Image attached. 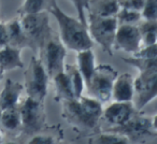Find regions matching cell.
Returning <instances> with one entry per match:
<instances>
[{"instance_id": "obj_1", "label": "cell", "mask_w": 157, "mask_h": 144, "mask_svg": "<svg viewBox=\"0 0 157 144\" xmlns=\"http://www.w3.org/2000/svg\"><path fill=\"white\" fill-rule=\"evenodd\" d=\"M50 13L56 20L59 28V39L66 48L80 52L93 47L92 38L88 33L87 26L61 10L56 0H53L48 9Z\"/></svg>"}, {"instance_id": "obj_2", "label": "cell", "mask_w": 157, "mask_h": 144, "mask_svg": "<svg viewBox=\"0 0 157 144\" xmlns=\"http://www.w3.org/2000/svg\"><path fill=\"white\" fill-rule=\"evenodd\" d=\"M63 114L71 124L81 128L93 129L101 120L102 103L90 96L63 101Z\"/></svg>"}, {"instance_id": "obj_3", "label": "cell", "mask_w": 157, "mask_h": 144, "mask_svg": "<svg viewBox=\"0 0 157 144\" xmlns=\"http://www.w3.org/2000/svg\"><path fill=\"white\" fill-rule=\"evenodd\" d=\"M117 75V71L112 66L107 63L96 66L94 73L86 85L88 96L101 103L110 101L113 83Z\"/></svg>"}, {"instance_id": "obj_4", "label": "cell", "mask_w": 157, "mask_h": 144, "mask_svg": "<svg viewBox=\"0 0 157 144\" xmlns=\"http://www.w3.org/2000/svg\"><path fill=\"white\" fill-rule=\"evenodd\" d=\"M87 29L93 42H96L101 46L103 52L111 56L114 48V39H115L117 21L116 17H97L88 15Z\"/></svg>"}, {"instance_id": "obj_5", "label": "cell", "mask_w": 157, "mask_h": 144, "mask_svg": "<svg viewBox=\"0 0 157 144\" xmlns=\"http://www.w3.org/2000/svg\"><path fill=\"white\" fill-rule=\"evenodd\" d=\"M105 131L117 132L127 137L131 143L144 141L151 137H156V116H145V115H135L124 125L116 128L107 129Z\"/></svg>"}, {"instance_id": "obj_6", "label": "cell", "mask_w": 157, "mask_h": 144, "mask_svg": "<svg viewBox=\"0 0 157 144\" xmlns=\"http://www.w3.org/2000/svg\"><path fill=\"white\" fill-rule=\"evenodd\" d=\"M48 78L43 63L40 58L33 57L25 72V88L29 98L43 102L48 95Z\"/></svg>"}, {"instance_id": "obj_7", "label": "cell", "mask_w": 157, "mask_h": 144, "mask_svg": "<svg viewBox=\"0 0 157 144\" xmlns=\"http://www.w3.org/2000/svg\"><path fill=\"white\" fill-rule=\"evenodd\" d=\"M18 20L31 47H41L44 41L51 35L48 15L44 12H39L35 14L20 15Z\"/></svg>"}, {"instance_id": "obj_8", "label": "cell", "mask_w": 157, "mask_h": 144, "mask_svg": "<svg viewBox=\"0 0 157 144\" xmlns=\"http://www.w3.org/2000/svg\"><path fill=\"white\" fill-rule=\"evenodd\" d=\"M18 109L21 115V127L24 132L29 135H36L39 132L45 122L43 102L27 97Z\"/></svg>"}, {"instance_id": "obj_9", "label": "cell", "mask_w": 157, "mask_h": 144, "mask_svg": "<svg viewBox=\"0 0 157 144\" xmlns=\"http://www.w3.org/2000/svg\"><path fill=\"white\" fill-rule=\"evenodd\" d=\"M43 59H41L46 70L48 78L53 79L57 73L63 71L65 68V58L67 55V50L60 42L55 38H50L44 41L41 46Z\"/></svg>"}, {"instance_id": "obj_10", "label": "cell", "mask_w": 157, "mask_h": 144, "mask_svg": "<svg viewBox=\"0 0 157 144\" xmlns=\"http://www.w3.org/2000/svg\"><path fill=\"white\" fill-rule=\"evenodd\" d=\"M133 87L132 104L135 109L141 110L157 96V71L139 73L133 81Z\"/></svg>"}, {"instance_id": "obj_11", "label": "cell", "mask_w": 157, "mask_h": 144, "mask_svg": "<svg viewBox=\"0 0 157 144\" xmlns=\"http://www.w3.org/2000/svg\"><path fill=\"white\" fill-rule=\"evenodd\" d=\"M114 48L124 51L130 54V56L136 54L141 48V37L138 25H118L114 39Z\"/></svg>"}, {"instance_id": "obj_12", "label": "cell", "mask_w": 157, "mask_h": 144, "mask_svg": "<svg viewBox=\"0 0 157 144\" xmlns=\"http://www.w3.org/2000/svg\"><path fill=\"white\" fill-rule=\"evenodd\" d=\"M136 113L132 102H113L103 109L101 119L109 125V128H116L127 123Z\"/></svg>"}, {"instance_id": "obj_13", "label": "cell", "mask_w": 157, "mask_h": 144, "mask_svg": "<svg viewBox=\"0 0 157 144\" xmlns=\"http://www.w3.org/2000/svg\"><path fill=\"white\" fill-rule=\"evenodd\" d=\"M133 81L135 79L130 73H123L116 77L111 94V99L114 102H132Z\"/></svg>"}, {"instance_id": "obj_14", "label": "cell", "mask_w": 157, "mask_h": 144, "mask_svg": "<svg viewBox=\"0 0 157 144\" xmlns=\"http://www.w3.org/2000/svg\"><path fill=\"white\" fill-rule=\"evenodd\" d=\"M120 9V0H90L86 13L97 17H115Z\"/></svg>"}, {"instance_id": "obj_15", "label": "cell", "mask_w": 157, "mask_h": 144, "mask_svg": "<svg viewBox=\"0 0 157 144\" xmlns=\"http://www.w3.org/2000/svg\"><path fill=\"white\" fill-rule=\"evenodd\" d=\"M24 86L14 80H7L3 89L0 93V109L1 111L8 108L17 107L20 97Z\"/></svg>"}, {"instance_id": "obj_16", "label": "cell", "mask_w": 157, "mask_h": 144, "mask_svg": "<svg viewBox=\"0 0 157 144\" xmlns=\"http://www.w3.org/2000/svg\"><path fill=\"white\" fill-rule=\"evenodd\" d=\"M22 50L12 46H5L0 50V71L7 72L24 67L22 59Z\"/></svg>"}, {"instance_id": "obj_17", "label": "cell", "mask_w": 157, "mask_h": 144, "mask_svg": "<svg viewBox=\"0 0 157 144\" xmlns=\"http://www.w3.org/2000/svg\"><path fill=\"white\" fill-rule=\"evenodd\" d=\"M5 24L8 32V45L16 47L18 50H23L26 46H30L26 35L23 31L18 18H14Z\"/></svg>"}, {"instance_id": "obj_18", "label": "cell", "mask_w": 157, "mask_h": 144, "mask_svg": "<svg viewBox=\"0 0 157 144\" xmlns=\"http://www.w3.org/2000/svg\"><path fill=\"white\" fill-rule=\"evenodd\" d=\"M96 66L97 65L95 63V55L92 48L80 51V52L76 53V68L83 77L85 86L90 82Z\"/></svg>"}, {"instance_id": "obj_19", "label": "cell", "mask_w": 157, "mask_h": 144, "mask_svg": "<svg viewBox=\"0 0 157 144\" xmlns=\"http://www.w3.org/2000/svg\"><path fill=\"white\" fill-rule=\"evenodd\" d=\"M52 80L54 81L57 100L63 102V101H69L72 100V99H75L73 96V92H72V86L69 75L65 71V69H63V71L57 73Z\"/></svg>"}, {"instance_id": "obj_20", "label": "cell", "mask_w": 157, "mask_h": 144, "mask_svg": "<svg viewBox=\"0 0 157 144\" xmlns=\"http://www.w3.org/2000/svg\"><path fill=\"white\" fill-rule=\"evenodd\" d=\"M140 37H141V47L157 44V21H143L138 25Z\"/></svg>"}, {"instance_id": "obj_21", "label": "cell", "mask_w": 157, "mask_h": 144, "mask_svg": "<svg viewBox=\"0 0 157 144\" xmlns=\"http://www.w3.org/2000/svg\"><path fill=\"white\" fill-rule=\"evenodd\" d=\"M0 127H2L5 130L8 131H14L20 128L21 115L18 105L13 108H8V109H5L1 111Z\"/></svg>"}, {"instance_id": "obj_22", "label": "cell", "mask_w": 157, "mask_h": 144, "mask_svg": "<svg viewBox=\"0 0 157 144\" xmlns=\"http://www.w3.org/2000/svg\"><path fill=\"white\" fill-rule=\"evenodd\" d=\"M63 69H65V71L69 75L74 98L78 99L81 96H83L84 88H85V82H84L83 77L80 73L76 66L74 65H68V63H66Z\"/></svg>"}, {"instance_id": "obj_23", "label": "cell", "mask_w": 157, "mask_h": 144, "mask_svg": "<svg viewBox=\"0 0 157 144\" xmlns=\"http://www.w3.org/2000/svg\"><path fill=\"white\" fill-rule=\"evenodd\" d=\"M88 144H132L125 135L112 131H105L92 137L88 140Z\"/></svg>"}, {"instance_id": "obj_24", "label": "cell", "mask_w": 157, "mask_h": 144, "mask_svg": "<svg viewBox=\"0 0 157 144\" xmlns=\"http://www.w3.org/2000/svg\"><path fill=\"white\" fill-rule=\"evenodd\" d=\"M124 61L135 67L139 73L157 71V58H141L130 56L129 58H122Z\"/></svg>"}, {"instance_id": "obj_25", "label": "cell", "mask_w": 157, "mask_h": 144, "mask_svg": "<svg viewBox=\"0 0 157 144\" xmlns=\"http://www.w3.org/2000/svg\"><path fill=\"white\" fill-rule=\"evenodd\" d=\"M115 17L117 21V25H136L137 26L142 21L140 12L130 11L126 9H120Z\"/></svg>"}, {"instance_id": "obj_26", "label": "cell", "mask_w": 157, "mask_h": 144, "mask_svg": "<svg viewBox=\"0 0 157 144\" xmlns=\"http://www.w3.org/2000/svg\"><path fill=\"white\" fill-rule=\"evenodd\" d=\"M45 0H25L21 9L18 10L20 15L35 14L43 11Z\"/></svg>"}, {"instance_id": "obj_27", "label": "cell", "mask_w": 157, "mask_h": 144, "mask_svg": "<svg viewBox=\"0 0 157 144\" xmlns=\"http://www.w3.org/2000/svg\"><path fill=\"white\" fill-rule=\"evenodd\" d=\"M141 17L143 21H157V0H144Z\"/></svg>"}, {"instance_id": "obj_28", "label": "cell", "mask_w": 157, "mask_h": 144, "mask_svg": "<svg viewBox=\"0 0 157 144\" xmlns=\"http://www.w3.org/2000/svg\"><path fill=\"white\" fill-rule=\"evenodd\" d=\"M144 0H120L121 9L130 10L141 13V10L143 8Z\"/></svg>"}, {"instance_id": "obj_29", "label": "cell", "mask_w": 157, "mask_h": 144, "mask_svg": "<svg viewBox=\"0 0 157 144\" xmlns=\"http://www.w3.org/2000/svg\"><path fill=\"white\" fill-rule=\"evenodd\" d=\"M133 57H141V58H157V44L150 46H142Z\"/></svg>"}, {"instance_id": "obj_30", "label": "cell", "mask_w": 157, "mask_h": 144, "mask_svg": "<svg viewBox=\"0 0 157 144\" xmlns=\"http://www.w3.org/2000/svg\"><path fill=\"white\" fill-rule=\"evenodd\" d=\"M73 5L75 11L78 12V20L80 22H82L84 25L87 26V21H86V8L84 5L83 0H70Z\"/></svg>"}, {"instance_id": "obj_31", "label": "cell", "mask_w": 157, "mask_h": 144, "mask_svg": "<svg viewBox=\"0 0 157 144\" xmlns=\"http://www.w3.org/2000/svg\"><path fill=\"white\" fill-rule=\"evenodd\" d=\"M27 144H56L54 137L48 135H33Z\"/></svg>"}, {"instance_id": "obj_32", "label": "cell", "mask_w": 157, "mask_h": 144, "mask_svg": "<svg viewBox=\"0 0 157 144\" xmlns=\"http://www.w3.org/2000/svg\"><path fill=\"white\" fill-rule=\"evenodd\" d=\"M8 45V32L5 23H0V50Z\"/></svg>"}, {"instance_id": "obj_33", "label": "cell", "mask_w": 157, "mask_h": 144, "mask_svg": "<svg viewBox=\"0 0 157 144\" xmlns=\"http://www.w3.org/2000/svg\"><path fill=\"white\" fill-rule=\"evenodd\" d=\"M84 1V5H85V8L87 9V5H88V2H90V0H83Z\"/></svg>"}, {"instance_id": "obj_34", "label": "cell", "mask_w": 157, "mask_h": 144, "mask_svg": "<svg viewBox=\"0 0 157 144\" xmlns=\"http://www.w3.org/2000/svg\"><path fill=\"white\" fill-rule=\"evenodd\" d=\"M2 144V143H1ZM3 144H18V143H16V142H13V141H10V142H7V143H3Z\"/></svg>"}, {"instance_id": "obj_35", "label": "cell", "mask_w": 157, "mask_h": 144, "mask_svg": "<svg viewBox=\"0 0 157 144\" xmlns=\"http://www.w3.org/2000/svg\"><path fill=\"white\" fill-rule=\"evenodd\" d=\"M2 78H3V73L1 71H0V81H1V80H2Z\"/></svg>"}, {"instance_id": "obj_36", "label": "cell", "mask_w": 157, "mask_h": 144, "mask_svg": "<svg viewBox=\"0 0 157 144\" xmlns=\"http://www.w3.org/2000/svg\"><path fill=\"white\" fill-rule=\"evenodd\" d=\"M2 143V138H1V135H0V144Z\"/></svg>"}, {"instance_id": "obj_37", "label": "cell", "mask_w": 157, "mask_h": 144, "mask_svg": "<svg viewBox=\"0 0 157 144\" xmlns=\"http://www.w3.org/2000/svg\"><path fill=\"white\" fill-rule=\"evenodd\" d=\"M0 116H1V109H0Z\"/></svg>"}]
</instances>
